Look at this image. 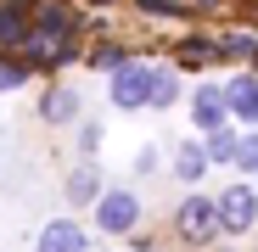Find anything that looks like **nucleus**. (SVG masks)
I'll return each instance as SVG.
<instances>
[{
    "mask_svg": "<svg viewBox=\"0 0 258 252\" xmlns=\"http://www.w3.org/2000/svg\"><path fill=\"white\" fill-rule=\"evenodd\" d=\"M174 235H180L185 246H208L213 235H225V224H219V196L191 191V196L174 207Z\"/></svg>",
    "mask_w": 258,
    "mask_h": 252,
    "instance_id": "obj_1",
    "label": "nucleus"
},
{
    "mask_svg": "<svg viewBox=\"0 0 258 252\" xmlns=\"http://www.w3.org/2000/svg\"><path fill=\"white\" fill-rule=\"evenodd\" d=\"M39 28V0H0V56L23 51Z\"/></svg>",
    "mask_w": 258,
    "mask_h": 252,
    "instance_id": "obj_2",
    "label": "nucleus"
},
{
    "mask_svg": "<svg viewBox=\"0 0 258 252\" xmlns=\"http://www.w3.org/2000/svg\"><path fill=\"white\" fill-rule=\"evenodd\" d=\"M219 224H225V235H247L252 224H258V185H225L219 191Z\"/></svg>",
    "mask_w": 258,
    "mask_h": 252,
    "instance_id": "obj_3",
    "label": "nucleus"
},
{
    "mask_svg": "<svg viewBox=\"0 0 258 252\" xmlns=\"http://www.w3.org/2000/svg\"><path fill=\"white\" fill-rule=\"evenodd\" d=\"M152 78H157V67H146V62L118 67V73H112V107H123V112L152 107Z\"/></svg>",
    "mask_w": 258,
    "mask_h": 252,
    "instance_id": "obj_4",
    "label": "nucleus"
},
{
    "mask_svg": "<svg viewBox=\"0 0 258 252\" xmlns=\"http://www.w3.org/2000/svg\"><path fill=\"white\" fill-rule=\"evenodd\" d=\"M96 224L107 230V235H129L141 224V196L135 191H107L101 202H96Z\"/></svg>",
    "mask_w": 258,
    "mask_h": 252,
    "instance_id": "obj_5",
    "label": "nucleus"
},
{
    "mask_svg": "<svg viewBox=\"0 0 258 252\" xmlns=\"http://www.w3.org/2000/svg\"><path fill=\"white\" fill-rule=\"evenodd\" d=\"M191 123L202 135H219L230 123V101H225V84H202V90L191 96Z\"/></svg>",
    "mask_w": 258,
    "mask_h": 252,
    "instance_id": "obj_6",
    "label": "nucleus"
},
{
    "mask_svg": "<svg viewBox=\"0 0 258 252\" xmlns=\"http://www.w3.org/2000/svg\"><path fill=\"white\" fill-rule=\"evenodd\" d=\"M34 252H90V235H84L79 219H51L45 230H39Z\"/></svg>",
    "mask_w": 258,
    "mask_h": 252,
    "instance_id": "obj_7",
    "label": "nucleus"
},
{
    "mask_svg": "<svg viewBox=\"0 0 258 252\" xmlns=\"http://www.w3.org/2000/svg\"><path fill=\"white\" fill-rule=\"evenodd\" d=\"M23 51H28V56H23L28 67H34V62H45V67H56V62H73V39H68L62 28H34V39H28Z\"/></svg>",
    "mask_w": 258,
    "mask_h": 252,
    "instance_id": "obj_8",
    "label": "nucleus"
},
{
    "mask_svg": "<svg viewBox=\"0 0 258 252\" xmlns=\"http://www.w3.org/2000/svg\"><path fill=\"white\" fill-rule=\"evenodd\" d=\"M225 101H230V118L247 123V129H258V73H236L225 84Z\"/></svg>",
    "mask_w": 258,
    "mask_h": 252,
    "instance_id": "obj_9",
    "label": "nucleus"
},
{
    "mask_svg": "<svg viewBox=\"0 0 258 252\" xmlns=\"http://www.w3.org/2000/svg\"><path fill=\"white\" fill-rule=\"evenodd\" d=\"M73 207H90V202H101L107 191H101V174H96V162H79L73 174H68V191H62Z\"/></svg>",
    "mask_w": 258,
    "mask_h": 252,
    "instance_id": "obj_10",
    "label": "nucleus"
},
{
    "mask_svg": "<svg viewBox=\"0 0 258 252\" xmlns=\"http://www.w3.org/2000/svg\"><path fill=\"white\" fill-rule=\"evenodd\" d=\"M39 118H45V123H73V118H79V96L62 90V84L45 90V96H39Z\"/></svg>",
    "mask_w": 258,
    "mask_h": 252,
    "instance_id": "obj_11",
    "label": "nucleus"
},
{
    "mask_svg": "<svg viewBox=\"0 0 258 252\" xmlns=\"http://www.w3.org/2000/svg\"><path fill=\"white\" fill-rule=\"evenodd\" d=\"M208 162H213V157H208V140H202V146H180V151H174V174H180V185H197Z\"/></svg>",
    "mask_w": 258,
    "mask_h": 252,
    "instance_id": "obj_12",
    "label": "nucleus"
},
{
    "mask_svg": "<svg viewBox=\"0 0 258 252\" xmlns=\"http://www.w3.org/2000/svg\"><path fill=\"white\" fill-rule=\"evenodd\" d=\"M174 101H180V78H174V67H157V78H152V107L168 112Z\"/></svg>",
    "mask_w": 258,
    "mask_h": 252,
    "instance_id": "obj_13",
    "label": "nucleus"
},
{
    "mask_svg": "<svg viewBox=\"0 0 258 252\" xmlns=\"http://www.w3.org/2000/svg\"><path fill=\"white\" fill-rule=\"evenodd\" d=\"M208 157H213V162H236V157H241V135H230V129L208 135Z\"/></svg>",
    "mask_w": 258,
    "mask_h": 252,
    "instance_id": "obj_14",
    "label": "nucleus"
},
{
    "mask_svg": "<svg viewBox=\"0 0 258 252\" xmlns=\"http://www.w3.org/2000/svg\"><path fill=\"white\" fill-rule=\"evenodd\" d=\"M90 67L118 73V67H129V51H123V45H96V51H90Z\"/></svg>",
    "mask_w": 258,
    "mask_h": 252,
    "instance_id": "obj_15",
    "label": "nucleus"
},
{
    "mask_svg": "<svg viewBox=\"0 0 258 252\" xmlns=\"http://www.w3.org/2000/svg\"><path fill=\"white\" fill-rule=\"evenodd\" d=\"M28 84V62H6L0 56V90H23Z\"/></svg>",
    "mask_w": 258,
    "mask_h": 252,
    "instance_id": "obj_16",
    "label": "nucleus"
},
{
    "mask_svg": "<svg viewBox=\"0 0 258 252\" xmlns=\"http://www.w3.org/2000/svg\"><path fill=\"white\" fill-rule=\"evenodd\" d=\"M236 168L258 180V129H252V135H241V157H236Z\"/></svg>",
    "mask_w": 258,
    "mask_h": 252,
    "instance_id": "obj_17",
    "label": "nucleus"
},
{
    "mask_svg": "<svg viewBox=\"0 0 258 252\" xmlns=\"http://www.w3.org/2000/svg\"><path fill=\"white\" fill-rule=\"evenodd\" d=\"M219 51H225V56H252V51H258V39H252V34H225V39H219Z\"/></svg>",
    "mask_w": 258,
    "mask_h": 252,
    "instance_id": "obj_18",
    "label": "nucleus"
},
{
    "mask_svg": "<svg viewBox=\"0 0 258 252\" xmlns=\"http://www.w3.org/2000/svg\"><path fill=\"white\" fill-rule=\"evenodd\" d=\"M141 12H146V17H185L180 0H141Z\"/></svg>",
    "mask_w": 258,
    "mask_h": 252,
    "instance_id": "obj_19",
    "label": "nucleus"
},
{
    "mask_svg": "<svg viewBox=\"0 0 258 252\" xmlns=\"http://www.w3.org/2000/svg\"><path fill=\"white\" fill-rule=\"evenodd\" d=\"M96 146H101V123L84 118V123H79V151H96Z\"/></svg>",
    "mask_w": 258,
    "mask_h": 252,
    "instance_id": "obj_20",
    "label": "nucleus"
},
{
    "mask_svg": "<svg viewBox=\"0 0 258 252\" xmlns=\"http://www.w3.org/2000/svg\"><path fill=\"white\" fill-rule=\"evenodd\" d=\"M90 6H112V0H90Z\"/></svg>",
    "mask_w": 258,
    "mask_h": 252,
    "instance_id": "obj_21",
    "label": "nucleus"
},
{
    "mask_svg": "<svg viewBox=\"0 0 258 252\" xmlns=\"http://www.w3.org/2000/svg\"><path fill=\"white\" fill-rule=\"evenodd\" d=\"M252 67H258V51H252Z\"/></svg>",
    "mask_w": 258,
    "mask_h": 252,
    "instance_id": "obj_22",
    "label": "nucleus"
},
{
    "mask_svg": "<svg viewBox=\"0 0 258 252\" xmlns=\"http://www.w3.org/2000/svg\"><path fill=\"white\" fill-rule=\"evenodd\" d=\"M202 6H208V0H202Z\"/></svg>",
    "mask_w": 258,
    "mask_h": 252,
    "instance_id": "obj_23",
    "label": "nucleus"
}]
</instances>
